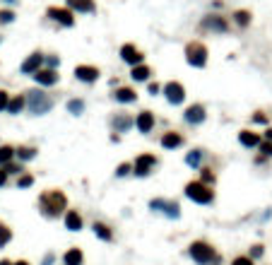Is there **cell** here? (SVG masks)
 I'll use <instances>...</instances> for the list:
<instances>
[{"instance_id":"1","label":"cell","mask_w":272,"mask_h":265,"mask_svg":"<svg viewBox=\"0 0 272 265\" xmlns=\"http://www.w3.org/2000/svg\"><path fill=\"white\" fill-rule=\"evenodd\" d=\"M68 210H70L68 208V195L61 188H48V191H44L39 195V212L44 215L46 220H58Z\"/></svg>"},{"instance_id":"2","label":"cell","mask_w":272,"mask_h":265,"mask_svg":"<svg viewBox=\"0 0 272 265\" xmlns=\"http://www.w3.org/2000/svg\"><path fill=\"white\" fill-rule=\"evenodd\" d=\"M188 256L195 265H219L222 263V256L217 253V248L212 246L205 239H195L188 246Z\"/></svg>"},{"instance_id":"3","label":"cell","mask_w":272,"mask_h":265,"mask_svg":"<svg viewBox=\"0 0 272 265\" xmlns=\"http://www.w3.org/2000/svg\"><path fill=\"white\" fill-rule=\"evenodd\" d=\"M24 94H27V111L32 116H46L55 106V99L48 92H44V87H34Z\"/></svg>"},{"instance_id":"4","label":"cell","mask_w":272,"mask_h":265,"mask_svg":"<svg viewBox=\"0 0 272 265\" xmlns=\"http://www.w3.org/2000/svg\"><path fill=\"white\" fill-rule=\"evenodd\" d=\"M183 195L191 202H195V205H212L215 198H217V195H215V186H207V183H202L200 179L186 183V186H183Z\"/></svg>"},{"instance_id":"5","label":"cell","mask_w":272,"mask_h":265,"mask_svg":"<svg viewBox=\"0 0 272 265\" xmlns=\"http://www.w3.org/2000/svg\"><path fill=\"white\" fill-rule=\"evenodd\" d=\"M183 53H186V63L191 65V68H195V70H202V68L207 65V61H209L207 46L202 44V41H198V39L188 41Z\"/></svg>"},{"instance_id":"6","label":"cell","mask_w":272,"mask_h":265,"mask_svg":"<svg viewBox=\"0 0 272 265\" xmlns=\"http://www.w3.org/2000/svg\"><path fill=\"white\" fill-rule=\"evenodd\" d=\"M149 210L164 215L166 220H178L181 217V205L171 198H152L149 200Z\"/></svg>"},{"instance_id":"7","label":"cell","mask_w":272,"mask_h":265,"mask_svg":"<svg viewBox=\"0 0 272 265\" xmlns=\"http://www.w3.org/2000/svg\"><path fill=\"white\" fill-rule=\"evenodd\" d=\"M46 17L51 19L53 24L63 29H73L77 17H75V12L70 8H58V5H51V8H46Z\"/></svg>"},{"instance_id":"8","label":"cell","mask_w":272,"mask_h":265,"mask_svg":"<svg viewBox=\"0 0 272 265\" xmlns=\"http://www.w3.org/2000/svg\"><path fill=\"white\" fill-rule=\"evenodd\" d=\"M157 164H159V157L152 155V152H142V155H137L135 162H133V176L147 179V176L157 169Z\"/></svg>"},{"instance_id":"9","label":"cell","mask_w":272,"mask_h":265,"mask_svg":"<svg viewBox=\"0 0 272 265\" xmlns=\"http://www.w3.org/2000/svg\"><path fill=\"white\" fill-rule=\"evenodd\" d=\"M200 29H202V32H212V34H229L231 22H229L224 15H219V12H209V15L202 17Z\"/></svg>"},{"instance_id":"10","label":"cell","mask_w":272,"mask_h":265,"mask_svg":"<svg viewBox=\"0 0 272 265\" xmlns=\"http://www.w3.org/2000/svg\"><path fill=\"white\" fill-rule=\"evenodd\" d=\"M183 121L188 123V126H202L205 121H207V106L205 104H200V101H193V104H188L186 106V111H183Z\"/></svg>"},{"instance_id":"11","label":"cell","mask_w":272,"mask_h":265,"mask_svg":"<svg viewBox=\"0 0 272 265\" xmlns=\"http://www.w3.org/2000/svg\"><path fill=\"white\" fill-rule=\"evenodd\" d=\"M164 97L166 101L171 104V106H181L183 101H186V87H183L178 80H169V82H164Z\"/></svg>"},{"instance_id":"12","label":"cell","mask_w":272,"mask_h":265,"mask_svg":"<svg viewBox=\"0 0 272 265\" xmlns=\"http://www.w3.org/2000/svg\"><path fill=\"white\" fill-rule=\"evenodd\" d=\"M75 80L82 84H94L97 80L101 77V70L97 68V65H89V63H80V65H75Z\"/></svg>"},{"instance_id":"13","label":"cell","mask_w":272,"mask_h":265,"mask_svg":"<svg viewBox=\"0 0 272 265\" xmlns=\"http://www.w3.org/2000/svg\"><path fill=\"white\" fill-rule=\"evenodd\" d=\"M118 55H120V61L126 65H130V68H135V65H140V63H145V53L137 48L135 44H123L120 48H118Z\"/></svg>"},{"instance_id":"14","label":"cell","mask_w":272,"mask_h":265,"mask_svg":"<svg viewBox=\"0 0 272 265\" xmlns=\"http://www.w3.org/2000/svg\"><path fill=\"white\" fill-rule=\"evenodd\" d=\"M111 133H128V130L135 128V116L128 113V111H118L111 116Z\"/></svg>"},{"instance_id":"15","label":"cell","mask_w":272,"mask_h":265,"mask_svg":"<svg viewBox=\"0 0 272 265\" xmlns=\"http://www.w3.org/2000/svg\"><path fill=\"white\" fill-rule=\"evenodd\" d=\"M157 126V116L149 109H142L140 113H135V128L140 135H149Z\"/></svg>"},{"instance_id":"16","label":"cell","mask_w":272,"mask_h":265,"mask_svg":"<svg viewBox=\"0 0 272 265\" xmlns=\"http://www.w3.org/2000/svg\"><path fill=\"white\" fill-rule=\"evenodd\" d=\"M44 61H46V55L41 53V51H34V53H29L27 58H24V63L19 65V73H22V75H32V77H34V75L44 68Z\"/></svg>"},{"instance_id":"17","label":"cell","mask_w":272,"mask_h":265,"mask_svg":"<svg viewBox=\"0 0 272 265\" xmlns=\"http://www.w3.org/2000/svg\"><path fill=\"white\" fill-rule=\"evenodd\" d=\"M34 82H37V87L48 90V87H55V84L61 82V75H58V70H53V68H41V70L34 75Z\"/></svg>"},{"instance_id":"18","label":"cell","mask_w":272,"mask_h":265,"mask_svg":"<svg viewBox=\"0 0 272 265\" xmlns=\"http://www.w3.org/2000/svg\"><path fill=\"white\" fill-rule=\"evenodd\" d=\"M159 145H162V150H178V147L186 145V135L181 130H166L159 137Z\"/></svg>"},{"instance_id":"19","label":"cell","mask_w":272,"mask_h":265,"mask_svg":"<svg viewBox=\"0 0 272 265\" xmlns=\"http://www.w3.org/2000/svg\"><path fill=\"white\" fill-rule=\"evenodd\" d=\"M263 140H265V137L260 135V133H255L253 128H244V130H238V145L246 147V150H258Z\"/></svg>"},{"instance_id":"20","label":"cell","mask_w":272,"mask_h":265,"mask_svg":"<svg viewBox=\"0 0 272 265\" xmlns=\"http://www.w3.org/2000/svg\"><path fill=\"white\" fill-rule=\"evenodd\" d=\"M111 97H113V101H116V104H135V101H137V92H135V87L120 84V87H116V90L111 92Z\"/></svg>"},{"instance_id":"21","label":"cell","mask_w":272,"mask_h":265,"mask_svg":"<svg viewBox=\"0 0 272 265\" xmlns=\"http://www.w3.org/2000/svg\"><path fill=\"white\" fill-rule=\"evenodd\" d=\"M65 8H70L75 15H94L97 0H65Z\"/></svg>"},{"instance_id":"22","label":"cell","mask_w":272,"mask_h":265,"mask_svg":"<svg viewBox=\"0 0 272 265\" xmlns=\"http://www.w3.org/2000/svg\"><path fill=\"white\" fill-rule=\"evenodd\" d=\"M63 224L68 231H82L84 229V217L80 210H68L63 215Z\"/></svg>"},{"instance_id":"23","label":"cell","mask_w":272,"mask_h":265,"mask_svg":"<svg viewBox=\"0 0 272 265\" xmlns=\"http://www.w3.org/2000/svg\"><path fill=\"white\" fill-rule=\"evenodd\" d=\"M92 231H94V237L99 239V241H104V244H113V241H116V231H113L106 222H94V224H92Z\"/></svg>"},{"instance_id":"24","label":"cell","mask_w":272,"mask_h":265,"mask_svg":"<svg viewBox=\"0 0 272 265\" xmlns=\"http://www.w3.org/2000/svg\"><path fill=\"white\" fill-rule=\"evenodd\" d=\"M152 75H155V70L147 63H140V65H135V68H130V80H133V82H149Z\"/></svg>"},{"instance_id":"25","label":"cell","mask_w":272,"mask_h":265,"mask_svg":"<svg viewBox=\"0 0 272 265\" xmlns=\"http://www.w3.org/2000/svg\"><path fill=\"white\" fill-rule=\"evenodd\" d=\"M37 155H39V147L37 145H19V147H15V159L17 162H32V159H37Z\"/></svg>"},{"instance_id":"26","label":"cell","mask_w":272,"mask_h":265,"mask_svg":"<svg viewBox=\"0 0 272 265\" xmlns=\"http://www.w3.org/2000/svg\"><path fill=\"white\" fill-rule=\"evenodd\" d=\"M251 22H253L251 10H234V12H231V24H236L238 29H248Z\"/></svg>"},{"instance_id":"27","label":"cell","mask_w":272,"mask_h":265,"mask_svg":"<svg viewBox=\"0 0 272 265\" xmlns=\"http://www.w3.org/2000/svg\"><path fill=\"white\" fill-rule=\"evenodd\" d=\"M63 265H84V253H82V248H77V246L68 248L63 253Z\"/></svg>"},{"instance_id":"28","label":"cell","mask_w":272,"mask_h":265,"mask_svg":"<svg viewBox=\"0 0 272 265\" xmlns=\"http://www.w3.org/2000/svg\"><path fill=\"white\" fill-rule=\"evenodd\" d=\"M207 157V152L202 150V147H193L191 152L186 155V164L191 166V169H200L202 166V159Z\"/></svg>"},{"instance_id":"29","label":"cell","mask_w":272,"mask_h":265,"mask_svg":"<svg viewBox=\"0 0 272 265\" xmlns=\"http://www.w3.org/2000/svg\"><path fill=\"white\" fill-rule=\"evenodd\" d=\"M24 109H27V94H15V97L10 99L8 113L10 116H17V113H22Z\"/></svg>"},{"instance_id":"30","label":"cell","mask_w":272,"mask_h":265,"mask_svg":"<svg viewBox=\"0 0 272 265\" xmlns=\"http://www.w3.org/2000/svg\"><path fill=\"white\" fill-rule=\"evenodd\" d=\"M65 109H68V113H73V116H82V113H84V109H87V104H84V99L75 97V99H68Z\"/></svg>"},{"instance_id":"31","label":"cell","mask_w":272,"mask_h":265,"mask_svg":"<svg viewBox=\"0 0 272 265\" xmlns=\"http://www.w3.org/2000/svg\"><path fill=\"white\" fill-rule=\"evenodd\" d=\"M198 171H200V181L202 183H207V186H215V183H217V171H215L212 166H200Z\"/></svg>"},{"instance_id":"32","label":"cell","mask_w":272,"mask_h":265,"mask_svg":"<svg viewBox=\"0 0 272 265\" xmlns=\"http://www.w3.org/2000/svg\"><path fill=\"white\" fill-rule=\"evenodd\" d=\"M15 162V147L12 145H0V166Z\"/></svg>"},{"instance_id":"33","label":"cell","mask_w":272,"mask_h":265,"mask_svg":"<svg viewBox=\"0 0 272 265\" xmlns=\"http://www.w3.org/2000/svg\"><path fill=\"white\" fill-rule=\"evenodd\" d=\"M32 186H34V176H32V174H27V171H24L22 176H17V188H19V191H27V188H32Z\"/></svg>"},{"instance_id":"34","label":"cell","mask_w":272,"mask_h":265,"mask_svg":"<svg viewBox=\"0 0 272 265\" xmlns=\"http://www.w3.org/2000/svg\"><path fill=\"white\" fill-rule=\"evenodd\" d=\"M10 241H12V229H10L8 224H3V222H0V248L8 246Z\"/></svg>"},{"instance_id":"35","label":"cell","mask_w":272,"mask_h":265,"mask_svg":"<svg viewBox=\"0 0 272 265\" xmlns=\"http://www.w3.org/2000/svg\"><path fill=\"white\" fill-rule=\"evenodd\" d=\"M3 169H5L10 176H22L24 174V164H22V162H10V164H5Z\"/></svg>"},{"instance_id":"36","label":"cell","mask_w":272,"mask_h":265,"mask_svg":"<svg viewBox=\"0 0 272 265\" xmlns=\"http://www.w3.org/2000/svg\"><path fill=\"white\" fill-rule=\"evenodd\" d=\"M130 174H133V162H120L116 166V179H126Z\"/></svg>"},{"instance_id":"37","label":"cell","mask_w":272,"mask_h":265,"mask_svg":"<svg viewBox=\"0 0 272 265\" xmlns=\"http://www.w3.org/2000/svg\"><path fill=\"white\" fill-rule=\"evenodd\" d=\"M251 123H255V126H270V113H265V111H255L253 116H251Z\"/></svg>"},{"instance_id":"38","label":"cell","mask_w":272,"mask_h":265,"mask_svg":"<svg viewBox=\"0 0 272 265\" xmlns=\"http://www.w3.org/2000/svg\"><path fill=\"white\" fill-rule=\"evenodd\" d=\"M248 256L253 258V260H260V258L265 256V246L263 244H253V246L248 248Z\"/></svg>"},{"instance_id":"39","label":"cell","mask_w":272,"mask_h":265,"mask_svg":"<svg viewBox=\"0 0 272 265\" xmlns=\"http://www.w3.org/2000/svg\"><path fill=\"white\" fill-rule=\"evenodd\" d=\"M15 17H17L15 10H0V27H3V24H12Z\"/></svg>"},{"instance_id":"40","label":"cell","mask_w":272,"mask_h":265,"mask_svg":"<svg viewBox=\"0 0 272 265\" xmlns=\"http://www.w3.org/2000/svg\"><path fill=\"white\" fill-rule=\"evenodd\" d=\"M44 68H53V70H58L61 68V58L55 53H48L46 55V61H44Z\"/></svg>"},{"instance_id":"41","label":"cell","mask_w":272,"mask_h":265,"mask_svg":"<svg viewBox=\"0 0 272 265\" xmlns=\"http://www.w3.org/2000/svg\"><path fill=\"white\" fill-rule=\"evenodd\" d=\"M258 152H260L263 157H267V159H272V142L270 140H263L260 147H258Z\"/></svg>"},{"instance_id":"42","label":"cell","mask_w":272,"mask_h":265,"mask_svg":"<svg viewBox=\"0 0 272 265\" xmlns=\"http://www.w3.org/2000/svg\"><path fill=\"white\" fill-rule=\"evenodd\" d=\"M231 265H255V260L248 253H244V256H236L234 260H231Z\"/></svg>"},{"instance_id":"43","label":"cell","mask_w":272,"mask_h":265,"mask_svg":"<svg viewBox=\"0 0 272 265\" xmlns=\"http://www.w3.org/2000/svg\"><path fill=\"white\" fill-rule=\"evenodd\" d=\"M10 92H5V90H0V111H8V106H10Z\"/></svg>"},{"instance_id":"44","label":"cell","mask_w":272,"mask_h":265,"mask_svg":"<svg viewBox=\"0 0 272 265\" xmlns=\"http://www.w3.org/2000/svg\"><path fill=\"white\" fill-rule=\"evenodd\" d=\"M147 92H149L152 97H157V94H162V92H164V84H159V82H147Z\"/></svg>"},{"instance_id":"45","label":"cell","mask_w":272,"mask_h":265,"mask_svg":"<svg viewBox=\"0 0 272 265\" xmlns=\"http://www.w3.org/2000/svg\"><path fill=\"white\" fill-rule=\"evenodd\" d=\"M53 263H55V253L53 251H48V253L41 258V265H53Z\"/></svg>"},{"instance_id":"46","label":"cell","mask_w":272,"mask_h":265,"mask_svg":"<svg viewBox=\"0 0 272 265\" xmlns=\"http://www.w3.org/2000/svg\"><path fill=\"white\" fill-rule=\"evenodd\" d=\"M8 179H10V174L0 166V188H3V186H8Z\"/></svg>"},{"instance_id":"47","label":"cell","mask_w":272,"mask_h":265,"mask_svg":"<svg viewBox=\"0 0 272 265\" xmlns=\"http://www.w3.org/2000/svg\"><path fill=\"white\" fill-rule=\"evenodd\" d=\"M263 137H265V140H270V142H272V126H267V128H265Z\"/></svg>"},{"instance_id":"48","label":"cell","mask_w":272,"mask_h":265,"mask_svg":"<svg viewBox=\"0 0 272 265\" xmlns=\"http://www.w3.org/2000/svg\"><path fill=\"white\" fill-rule=\"evenodd\" d=\"M109 140H111V142H120V135H118V133H111Z\"/></svg>"},{"instance_id":"49","label":"cell","mask_w":272,"mask_h":265,"mask_svg":"<svg viewBox=\"0 0 272 265\" xmlns=\"http://www.w3.org/2000/svg\"><path fill=\"white\" fill-rule=\"evenodd\" d=\"M0 265H15V263H12V260H8V258H3V260H0Z\"/></svg>"},{"instance_id":"50","label":"cell","mask_w":272,"mask_h":265,"mask_svg":"<svg viewBox=\"0 0 272 265\" xmlns=\"http://www.w3.org/2000/svg\"><path fill=\"white\" fill-rule=\"evenodd\" d=\"M3 3H8V5H17L19 0H3Z\"/></svg>"},{"instance_id":"51","label":"cell","mask_w":272,"mask_h":265,"mask_svg":"<svg viewBox=\"0 0 272 265\" xmlns=\"http://www.w3.org/2000/svg\"><path fill=\"white\" fill-rule=\"evenodd\" d=\"M15 265H32V263H29V260H17Z\"/></svg>"},{"instance_id":"52","label":"cell","mask_w":272,"mask_h":265,"mask_svg":"<svg viewBox=\"0 0 272 265\" xmlns=\"http://www.w3.org/2000/svg\"><path fill=\"white\" fill-rule=\"evenodd\" d=\"M0 41H3V37H0Z\"/></svg>"}]
</instances>
